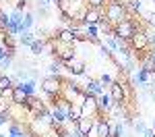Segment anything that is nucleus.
Here are the masks:
<instances>
[{
    "label": "nucleus",
    "instance_id": "5",
    "mask_svg": "<svg viewBox=\"0 0 155 137\" xmlns=\"http://www.w3.org/2000/svg\"><path fill=\"white\" fill-rule=\"evenodd\" d=\"M41 89H44V94H48L50 98L52 96H58V94H62V89H64V79L62 77H56V75H50V77H46L41 81Z\"/></svg>",
    "mask_w": 155,
    "mask_h": 137
},
{
    "label": "nucleus",
    "instance_id": "14",
    "mask_svg": "<svg viewBox=\"0 0 155 137\" xmlns=\"http://www.w3.org/2000/svg\"><path fill=\"white\" fill-rule=\"evenodd\" d=\"M85 89H87V91H91V94H95L97 98H99V96L104 94V83H101L99 79H89Z\"/></svg>",
    "mask_w": 155,
    "mask_h": 137
},
{
    "label": "nucleus",
    "instance_id": "18",
    "mask_svg": "<svg viewBox=\"0 0 155 137\" xmlns=\"http://www.w3.org/2000/svg\"><path fill=\"white\" fill-rule=\"evenodd\" d=\"M124 4H126V11H128L130 17L137 15V12H141V2H139V0H126Z\"/></svg>",
    "mask_w": 155,
    "mask_h": 137
},
{
    "label": "nucleus",
    "instance_id": "13",
    "mask_svg": "<svg viewBox=\"0 0 155 137\" xmlns=\"http://www.w3.org/2000/svg\"><path fill=\"white\" fill-rule=\"evenodd\" d=\"M54 37H56L58 42H62V44H72V46L77 44V37H74V33H72L68 27H66V29H62V31H58Z\"/></svg>",
    "mask_w": 155,
    "mask_h": 137
},
{
    "label": "nucleus",
    "instance_id": "30",
    "mask_svg": "<svg viewBox=\"0 0 155 137\" xmlns=\"http://www.w3.org/2000/svg\"><path fill=\"white\" fill-rule=\"evenodd\" d=\"M56 131H58V135H60V137H72V131H66L64 127H58Z\"/></svg>",
    "mask_w": 155,
    "mask_h": 137
},
{
    "label": "nucleus",
    "instance_id": "38",
    "mask_svg": "<svg viewBox=\"0 0 155 137\" xmlns=\"http://www.w3.org/2000/svg\"><path fill=\"white\" fill-rule=\"evenodd\" d=\"M149 39H151V44H155V31H153V33H149Z\"/></svg>",
    "mask_w": 155,
    "mask_h": 137
},
{
    "label": "nucleus",
    "instance_id": "22",
    "mask_svg": "<svg viewBox=\"0 0 155 137\" xmlns=\"http://www.w3.org/2000/svg\"><path fill=\"white\" fill-rule=\"evenodd\" d=\"M8 17H11V23H15V25H21V23H23V12L17 11V9H15Z\"/></svg>",
    "mask_w": 155,
    "mask_h": 137
},
{
    "label": "nucleus",
    "instance_id": "28",
    "mask_svg": "<svg viewBox=\"0 0 155 137\" xmlns=\"http://www.w3.org/2000/svg\"><path fill=\"white\" fill-rule=\"evenodd\" d=\"M8 110H11V104L0 96V114H8Z\"/></svg>",
    "mask_w": 155,
    "mask_h": 137
},
{
    "label": "nucleus",
    "instance_id": "10",
    "mask_svg": "<svg viewBox=\"0 0 155 137\" xmlns=\"http://www.w3.org/2000/svg\"><path fill=\"white\" fill-rule=\"evenodd\" d=\"M77 129L83 133V135H91L95 131V118H89V116H83L79 123H77Z\"/></svg>",
    "mask_w": 155,
    "mask_h": 137
},
{
    "label": "nucleus",
    "instance_id": "41",
    "mask_svg": "<svg viewBox=\"0 0 155 137\" xmlns=\"http://www.w3.org/2000/svg\"><path fill=\"white\" fill-rule=\"evenodd\" d=\"M153 131H155V125H153Z\"/></svg>",
    "mask_w": 155,
    "mask_h": 137
},
{
    "label": "nucleus",
    "instance_id": "19",
    "mask_svg": "<svg viewBox=\"0 0 155 137\" xmlns=\"http://www.w3.org/2000/svg\"><path fill=\"white\" fill-rule=\"evenodd\" d=\"M21 44H25V46H31L33 42H35V36L31 33V31H25V33H21V39H19Z\"/></svg>",
    "mask_w": 155,
    "mask_h": 137
},
{
    "label": "nucleus",
    "instance_id": "6",
    "mask_svg": "<svg viewBox=\"0 0 155 137\" xmlns=\"http://www.w3.org/2000/svg\"><path fill=\"white\" fill-rule=\"evenodd\" d=\"M56 56H58V60L64 64V62L72 60V58L77 56V50H74L72 44H62V42H58V46H56Z\"/></svg>",
    "mask_w": 155,
    "mask_h": 137
},
{
    "label": "nucleus",
    "instance_id": "39",
    "mask_svg": "<svg viewBox=\"0 0 155 137\" xmlns=\"http://www.w3.org/2000/svg\"><path fill=\"white\" fill-rule=\"evenodd\" d=\"M11 137H25V135H11Z\"/></svg>",
    "mask_w": 155,
    "mask_h": 137
},
{
    "label": "nucleus",
    "instance_id": "26",
    "mask_svg": "<svg viewBox=\"0 0 155 137\" xmlns=\"http://www.w3.org/2000/svg\"><path fill=\"white\" fill-rule=\"evenodd\" d=\"M8 133H11V135H23V129H21V125H19V123H11Z\"/></svg>",
    "mask_w": 155,
    "mask_h": 137
},
{
    "label": "nucleus",
    "instance_id": "23",
    "mask_svg": "<svg viewBox=\"0 0 155 137\" xmlns=\"http://www.w3.org/2000/svg\"><path fill=\"white\" fill-rule=\"evenodd\" d=\"M85 4L89 9H104L106 6V0H85Z\"/></svg>",
    "mask_w": 155,
    "mask_h": 137
},
{
    "label": "nucleus",
    "instance_id": "27",
    "mask_svg": "<svg viewBox=\"0 0 155 137\" xmlns=\"http://www.w3.org/2000/svg\"><path fill=\"white\" fill-rule=\"evenodd\" d=\"M60 69H62V62H60V60H56V62L50 64V73L56 75V77H60Z\"/></svg>",
    "mask_w": 155,
    "mask_h": 137
},
{
    "label": "nucleus",
    "instance_id": "17",
    "mask_svg": "<svg viewBox=\"0 0 155 137\" xmlns=\"http://www.w3.org/2000/svg\"><path fill=\"white\" fill-rule=\"evenodd\" d=\"M85 114H83V110H81V106H79V104H72V108H71V116H68V121H71V123H79V121H81V118H83Z\"/></svg>",
    "mask_w": 155,
    "mask_h": 137
},
{
    "label": "nucleus",
    "instance_id": "32",
    "mask_svg": "<svg viewBox=\"0 0 155 137\" xmlns=\"http://www.w3.org/2000/svg\"><path fill=\"white\" fill-rule=\"evenodd\" d=\"M25 6H27V0H17V6H15V9L23 12V11H25Z\"/></svg>",
    "mask_w": 155,
    "mask_h": 137
},
{
    "label": "nucleus",
    "instance_id": "37",
    "mask_svg": "<svg viewBox=\"0 0 155 137\" xmlns=\"http://www.w3.org/2000/svg\"><path fill=\"white\" fill-rule=\"evenodd\" d=\"M149 60H151V64L155 67V50H153V52H149Z\"/></svg>",
    "mask_w": 155,
    "mask_h": 137
},
{
    "label": "nucleus",
    "instance_id": "3",
    "mask_svg": "<svg viewBox=\"0 0 155 137\" xmlns=\"http://www.w3.org/2000/svg\"><path fill=\"white\" fill-rule=\"evenodd\" d=\"M137 29H139V25L134 23L132 19H126V21H122L114 27V31H112V37H116V39H122V42H128L134 33H137Z\"/></svg>",
    "mask_w": 155,
    "mask_h": 137
},
{
    "label": "nucleus",
    "instance_id": "4",
    "mask_svg": "<svg viewBox=\"0 0 155 137\" xmlns=\"http://www.w3.org/2000/svg\"><path fill=\"white\" fill-rule=\"evenodd\" d=\"M128 46H130L132 52H143V50H149V46H151L149 31H145V29H137V33L128 39Z\"/></svg>",
    "mask_w": 155,
    "mask_h": 137
},
{
    "label": "nucleus",
    "instance_id": "21",
    "mask_svg": "<svg viewBox=\"0 0 155 137\" xmlns=\"http://www.w3.org/2000/svg\"><path fill=\"white\" fill-rule=\"evenodd\" d=\"M17 83L12 81V77L8 75H4V77H0V89H6V87H15Z\"/></svg>",
    "mask_w": 155,
    "mask_h": 137
},
{
    "label": "nucleus",
    "instance_id": "29",
    "mask_svg": "<svg viewBox=\"0 0 155 137\" xmlns=\"http://www.w3.org/2000/svg\"><path fill=\"white\" fill-rule=\"evenodd\" d=\"M99 81H101L104 85H107V87H110V85H112V81H114V79H112V77H110L107 73H104V75H101V79H99Z\"/></svg>",
    "mask_w": 155,
    "mask_h": 137
},
{
    "label": "nucleus",
    "instance_id": "36",
    "mask_svg": "<svg viewBox=\"0 0 155 137\" xmlns=\"http://www.w3.org/2000/svg\"><path fill=\"white\" fill-rule=\"evenodd\" d=\"M6 36H8V31H6L4 27H0V42H2V39H4Z\"/></svg>",
    "mask_w": 155,
    "mask_h": 137
},
{
    "label": "nucleus",
    "instance_id": "12",
    "mask_svg": "<svg viewBox=\"0 0 155 137\" xmlns=\"http://www.w3.org/2000/svg\"><path fill=\"white\" fill-rule=\"evenodd\" d=\"M101 17H104V9H89V6H87L85 17H83L81 23H97Z\"/></svg>",
    "mask_w": 155,
    "mask_h": 137
},
{
    "label": "nucleus",
    "instance_id": "2",
    "mask_svg": "<svg viewBox=\"0 0 155 137\" xmlns=\"http://www.w3.org/2000/svg\"><path fill=\"white\" fill-rule=\"evenodd\" d=\"M79 106H81L83 114H85V116H89V118H97V116H101L99 106H97V96H95V94H91V91H87V89H85L83 100H81Z\"/></svg>",
    "mask_w": 155,
    "mask_h": 137
},
{
    "label": "nucleus",
    "instance_id": "31",
    "mask_svg": "<svg viewBox=\"0 0 155 137\" xmlns=\"http://www.w3.org/2000/svg\"><path fill=\"white\" fill-rule=\"evenodd\" d=\"M145 129H147V127H145V123H143V121L134 123V131H137V133H145Z\"/></svg>",
    "mask_w": 155,
    "mask_h": 137
},
{
    "label": "nucleus",
    "instance_id": "25",
    "mask_svg": "<svg viewBox=\"0 0 155 137\" xmlns=\"http://www.w3.org/2000/svg\"><path fill=\"white\" fill-rule=\"evenodd\" d=\"M12 54H15V50H8L4 44H0V60L8 58V56H12Z\"/></svg>",
    "mask_w": 155,
    "mask_h": 137
},
{
    "label": "nucleus",
    "instance_id": "35",
    "mask_svg": "<svg viewBox=\"0 0 155 137\" xmlns=\"http://www.w3.org/2000/svg\"><path fill=\"white\" fill-rule=\"evenodd\" d=\"M143 137H155V131H153V129H145Z\"/></svg>",
    "mask_w": 155,
    "mask_h": 137
},
{
    "label": "nucleus",
    "instance_id": "20",
    "mask_svg": "<svg viewBox=\"0 0 155 137\" xmlns=\"http://www.w3.org/2000/svg\"><path fill=\"white\" fill-rule=\"evenodd\" d=\"M44 44H46L44 39H37V37H35V42H33L29 48H31V52H33V54H41V52H44Z\"/></svg>",
    "mask_w": 155,
    "mask_h": 137
},
{
    "label": "nucleus",
    "instance_id": "33",
    "mask_svg": "<svg viewBox=\"0 0 155 137\" xmlns=\"http://www.w3.org/2000/svg\"><path fill=\"white\" fill-rule=\"evenodd\" d=\"M11 58H12V56L4 58V60H0V67H2V69H8V67H11Z\"/></svg>",
    "mask_w": 155,
    "mask_h": 137
},
{
    "label": "nucleus",
    "instance_id": "9",
    "mask_svg": "<svg viewBox=\"0 0 155 137\" xmlns=\"http://www.w3.org/2000/svg\"><path fill=\"white\" fill-rule=\"evenodd\" d=\"M64 69L68 71L71 75H83L85 73V62L81 60V58H72V60H68V62H64Z\"/></svg>",
    "mask_w": 155,
    "mask_h": 137
},
{
    "label": "nucleus",
    "instance_id": "16",
    "mask_svg": "<svg viewBox=\"0 0 155 137\" xmlns=\"http://www.w3.org/2000/svg\"><path fill=\"white\" fill-rule=\"evenodd\" d=\"M31 27H33V15H31V12H27V15L23 17V23L19 25V36L25 33V31H29Z\"/></svg>",
    "mask_w": 155,
    "mask_h": 137
},
{
    "label": "nucleus",
    "instance_id": "8",
    "mask_svg": "<svg viewBox=\"0 0 155 137\" xmlns=\"http://www.w3.org/2000/svg\"><path fill=\"white\" fill-rule=\"evenodd\" d=\"M17 94H21V96H33L35 94V79H27V81H19L17 85Z\"/></svg>",
    "mask_w": 155,
    "mask_h": 137
},
{
    "label": "nucleus",
    "instance_id": "24",
    "mask_svg": "<svg viewBox=\"0 0 155 137\" xmlns=\"http://www.w3.org/2000/svg\"><path fill=\"white\" fill-rule=\"evenodd\" d=\"M0 44H4V46H6L8 50H15V46H17V39H15V37L8 33V36H6L4 39H2V42H0Z\"/></svg>",
    "mask_w": 155,
    "mask_h": 137
},
{
    "label": "nucleus",
    "instance_id": "15",
    "mask_svg": "<svg viewBox=\"0 0 155 137\" xmlns=\"http://www.w3.org/2000/svg\"><path fill=\"white\" fill-rule=\"evenodd\" d=\"M0 96H2V98L6 100V102H8V104H17V89H15V87H6V89H0Z\"/></svg>",
    "mask_w": 155,
    "mask_h": 137
},
{
    "label": "nucleus",
    "instance_id": "34",
    "mask_svg": "<svg viewBox=\"0 0 155 137\" xmlns=\"http://www.w3.org/2000/svg\"><path fill=\"white\" fill-rule=\"evenodd\" d=\"M6 121H11V116H8V114H0V127L6 123Z\"/></svg>",
    "mask_w": 155,
    "mask_h": 137
},
{
    "label": "nucleus",
    "instance_id": "7",
    "mask_svg": "<svg viewBox=\"0 0 155 137\" xmlns=\"http://www.w3.org/2000/svg\"><path fill=\"white\" fill-rule=\"evenodd\" d=\"M110 96H112L114 102H124V100H126V89H124V85L120 83L118 79L112 81V85H110Z\"/></svg>",
    "mask_w": 155,
    "mask_h": 137
},
{
    "label": "nucleus",
    "instance_id": "40",
    "mask_svg": "<svg viewBox=\"0 0 155 137\" xmlns=\"http://www.w3.org/2000/svg\"><path fill=\"white\" fill-rule=\"evenodd\" d=\"M0 137H6V135H2V133H0Z\"/></svg>",
    "mask_w": 155,
    "mask_h": 137
},
{
    "label": "nucleus",
    "instance_id": "11",
    "mask_svg": "<svg viewBox=\"0 0 155 137\" xmlns=\"http://www.w3.org/2000/svg\"><path fill=\"white\" fill-rule=\"evenodd\" d=\"M97 106H99V112H101V114H106V112L112 110L114 100H112V96H110V91H104V94L97 98Z\"/></svg>",
    "mask_w": 155,
    "mask_h": 137
},
{
    "label": "nucleus",
    "instance_id": "1",
    "mask_svg": "<svg viewBox=\"0 0 155 137\" xmlns=\"http://www.w3.org/2000/svg\"><path fill=\"white\" fill-rule=\"evenodd\" d=\"M104 17H106L114 27L118 23H122V21H126V19H132L130 15H128V11H126V4L120 2V0H106Z\"/></svg>",
    "mask_w": 155,
    "mask_h": 137
}]
</instances>
